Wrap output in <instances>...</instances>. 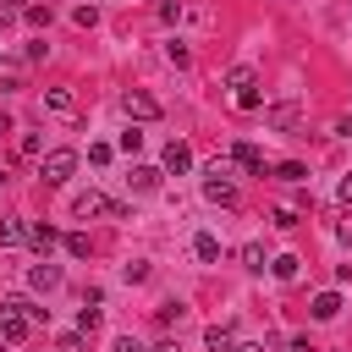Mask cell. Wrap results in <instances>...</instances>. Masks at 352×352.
Masks as SVG:
<instances>
[{
  "mask_svg": "<svg viewBox=\"0 0 352 352\" xmlns=\"http://www.w3.org/2000/svg\"><path fill=\"white\" fill-rule=\"evenodd\" d=\"M204 198L209 204H236V182H231V160H214L209 170H204Z\"/></svg>",
  "mask_w": 352,
  "mask_h": 352,
  "instance_id": "1",
  "label": "cell"
},
{
  "mask_svg": "<svg viewBox=\"0 0 352 352\" xmlns=\"http://www.w3.org/2000/svg\"><path fill=\"white\" fill-rule=\"evenodd\" d=\"M38 176H44L50 187H66V182L77 176V154H72V148H50V154L38 160Z\"/></svg>",
  "mask_w": 352,
  "mask_h": 352,
  "instance_id": "2",
  "label": "cell"
},
{
  "mask_svg": "<svg viewBox=\"0 0 352 352\" xmlns=\"http://www.w3.org/2000/svg\"><path fill=\"white\" fill-rule=\"evenodd\" d=\"M72 214H82V220H88V214L126 220V204H116V198H104V192H94V187H88V192H77V198H72Z\"/></svg>",
  "mask_w": 352,
  "mask_h": 352,
  "instance_id": "3",
  "label": "cell"
},
{
  "mask_svg": "<svg viewBox=\"0 0 352 352\" xmlns=\"http://www.w3.org/2000/svg\"><path fill=\"white\" fill-rule=\"evenodd\" d=\"M121 110H126L132 121H160V99L143 94V88H126V94H121Z\"/></svg>",
  "mask_w": 352,
  "mask_h": 352,
  "instance_id": "4",
  "label": "cell"
},
{
  "mask_svg": "<svg viewBox=\"0 0 352 352\" xmlns=\"http://www.w3.org/2000/svg\"><path fill=\"white\" fill-rule=\"evenodd\" d=\"M297 116H302V104H297V99H275V104H264V121H270L275 132L297 126Z\"/></svg>",
  "mask_w": 352,
  "mask_h": 352,
  "instance_id": "5",
  "label": "cell"
},
{
  "mask_svg": "<svg viewBox=\"0 0 352 352\" xmlns=\"http://www.w3.org/2000/svg\"><path fill=\"white\" fill-rule=\"evenodd\" d=\"M28 336H33L28 314H11V308H6V319H0V346H22Z\"/></svg>",
  "mask_w": 352,
  "mask_h": 352,
  "instance_id": "6",
  "label": "cell"
},
{
  "mask_svg": "<svg viewBox=\"0 0 352 352\" xmlns=\"http://www.w3.org/2000/svg\"><path fill=\"white\" fill-rule=\"evenodd\" d=\"M160 170H170V176L192 170V148H187L182 138H170V143H165V160H160Z\"/></svg>",
  "mask_w": 352,
  "mask_h": 352,
  "instance_id": "7",
  "label": "cell"
},
{
  "mask_svg": "<svg viewBox=\"0 0 352 352\" xmlns=\"http://www.w3.org/2000/svg\"><path fill=\"white\" fill-rule=\"evenodd\" d=\"M231 165H242L248 176H264V148H253V143H231V154H226Z\"/></svg>",
  "mask_w": 352,
  "mask_h": 352,
  "instance_id": "8",
  "label": "cell"
},
{
  "mask_svg": "<svg viewBox=\"0 0 352 352\" xmlns=\"http://www.w3.org/2000/svg\"><path fill=\"white\" fill-rule=\"evenodd\" d=\"M28 242L38 248V258H50V248H60V231H55L50 220H33V226H28Z\"/></svg>",
  "mask_w": 352,
  "mask_h": 352,
  "instance_id": "9",
  "label": "cell"
},
{
  "mask_svg": "<svg viewBox=\"0 0 352 352\" xmlns=\"http://www.w3.org/2000/svg\"><path fill=\"white\" fill-rule=\"evenodd\" d=\"M28 286H33V292H55V286H60V264H50V258H38V264L28 270Z\"/></svg>",
  "mask_w": 352,
  "mask_h": 352,
  "instance_id": "10",
  "label": "cell"
},
{
  "mask_svg": "<svg viewBox=\"0 0 352 352\" xmlns=\"http://www.w3.org/2000/svg\"><path fill=\"white\" fill-rule=\"evenodd\" d=\"M44 110L50 116H77V94L72 88H44Z\"/></svg>",
  "mask_w": 352,
  "mask_h": 352,
  "instance_id": "11",
  "label": "cell"
},
{
  "mask_svg": "<svg viewBox=\"0 0 352 352\" xmlns=\"http://www.w3.org/2000/svg\"><path fill=\"white\" fill-rule=\"evenodd\" d=\"M160 176H165L160 165H132L126 182H132V192H160Z\"/></svg>",
  "mask_w": 352,
  "mask_h": 352,
  "instance_id": "12",
  "label": "cell"
},
{
  "mask_svg": "<svg viewBox=\"0 0 352 352\" xmlns=\"http://www.w3.org/2000/svg\"><path fill=\"white\" fill-rule=\"evenodd\" d=\"M22 242H28V220H22V214L0 220V248H22Z\"/></svg>",
  "mask_w": 352,
  "mask_h": 352,
  "instance_id": "13",
  "label": "cell"
},
{
  "mask_svg": "<svg viewBox=\"0 0 352 352\" xmlns=\"http://www.w3.org/2000/svg\"><path fill=\"white\" fill-rule=\"evenodd\" d=\"M270 275H275V280H297V275H302V258H297V253H280V258H270Z\"/></svg>",
  "mask_w": 352,
  "mask_h": 352,
  "instance_id": "14",
  "label": "cell"
},
{
  "mask_svg": "<svg viewBox=\"0 0 352 352\" xmlns=\"http://www.w3.org/2000/svg\"><path fill=\"white\" fill-rule=\"evenodd\" d=\"M192 253H198L204 264H214V258H220V236H214V231H198V236H192Z\"/></svg>",
  "mask_w": 352,
  "mask_h": 352,
  "instance_id": "15",
  "label": "cell"
},
{
  "mask_svg": "<svg viewBox=\"0 0 352 352\" xmlns=\"http://www.w3.org/2000/svg\"><path fill=\"white\" fill-rule=\"evenodd\" d=\"M204 341H209V352H231V346H236L231 324H209V330H204Z\"/></svg>",
  "mask_w": 352,
  "mask_h": 352,
  "instance_id": "16",
  "label": "cell"
},
{
  "mask_svg": "<svg viewBox=\"0 0 352 352\" xmlns=\"http://www.w3.org/2000/svg\"><path fill=\"white\" fill-rule=\"evenodd\" d=\"M60 248H66L72 258H88V253H94V242H88V231H66V236H60Z\"/></svg>",
  "mask_w": 352,
  "mask_h": 352,
  "instance_id": "17",
  "label": "cell"
},
{
  "mask_svg": "<svg viewBox=\"0 0 352 352\" xmlns=\"http://www.w3.org/2000/svg\"><path fill=\"white\" fill-rule=\"evenodd\" d=\"M308 314H314V319H336V314H341V297H336V292H319Z\"/></svg>",
  "mask_w": 352,
  "mask_h": 352,
  "instance_id": "18",
  "label": "cell"
},
{
  "mask_svg": "<svg viewBox=\"0 0 352 352\" xmlns=\"http://www.w3.org/2000/svg\"><path fill=\"white\" fill-rule=\"evenodd\" d=\"M264 264H270V258H264V242H248V248H242V270H253V275H258Z\"/></svg>",
  "mask_w": 352,
  "mask_h": 352,
  "instance_id": "19",
  "label": "cell"
},
{
  "mask_svg": "<svg viewBox=\"0 0 352 352\" xmlns=\"http://www.w3.org/2000/svg\"><path fill=\"white\" fill-rule=\"evenodd\" d=\"M165 60H170V66H192V50H187L182 38H170V44H165Z\"/></svg>",
  "mask_w": 352,
  "mask_h": 352,
  "instance_id": "20",
  "label": "cell"
},
{
  "mask_svg": "<svg viewBox=\"0 0 352 352\" xmlns=\"http://www.w3.org/2000/svg\"><path fill=\"white\" fill-rule=\"evenodd\" d=\"M116 148H121V154H132V160H138V148H143V132H138V126H126V132H121V138H116Z\"/></svg>",
  "mask_w": 352,
  "mask_h": 352,
  "instance_id": "21",
  "label": "cell"
},
{
  "mask_svg": "<svg viewBox=\"0 0 352 352\" xmlns=\"http://www.w3.org/2000/svg\"><path fill=\"white\" fill-rule=\"evenodd\" d=\"M77 330H82V336H94V330H99V302H94V297H88V308L77 314Z\"/></svg>",
  "mask_w": 352,
  "mask_h": 352,
  "instance_id": "22",
  "label": "cell"
},
{
  "mask_svg": "<svg viewBox=\"0 0 352 352\" xmlns=\"http://www.w3.org/2000/svg\"><path fill=\"white\" fill-rule=\"evenodd\" d=\"M226 88H253V66H231L226 72Z\"/></svg>",
  "mask_w": 352,
  "mask_h": 352,
  "instance_id": "23",
  "label": "cell"
},
{
  "mask_svg": "<svg viewBox=\"0 0 352 352\" xmlns=\"http://www.w3.org/2000/svg\"><path fill=\"white\" fill-rule=\"evenodd\" d=\"M236 110H264V94L258 88H236Z\"/></svg>",
  "mask_w": 352,
  "mask_h": 352,
  "instance_id": "24",
  "label": "cell"
},
{
  "mask_svg": "<svg viewBox=\"0 0 352 352\" xmlns=\"http://www.w3.org/2000/svg\"><path fill=\"white\" fill-rule=\"evenodd\" d=\"M110 160H116L110 143H88V165H110Z\"/></svg>",
  "mask_w": 352,
  "mask_h": 352,
  "instance_id": "25",
  "label": "cell"
},
{
  "mask_svg": "<svg viewBox=\"0 0 352 352\" xmlns=\"http://www.w3.org/2000/svg\"><path fill=\"white\" fill-rule=\"evenodd\" d=\"M275 176H280V182H302V176H308V170H302V165H297V160H280V165H275Z\"/></svg>",
  "mask_w": 352,
  "mask_h": 352,
  "instance_id": "26",
  "label": "cell"
},
{
  "mask_svg": "<svg viewBox=\"0 0 352 352\" xmlns=\"http://www.w3.org/2000/svg\"><path fill=\"white\" fill-rule=\"evenodd\" d=\"M187 314V302H160V324H176Z\"/></svg>",
  "mask_w": 352,
  "mask_h": 352,
  "instance_id": "27",
  "label": "cell"
},
{
  "mask_svg": "<svg viewBox=\"0 0 352 352\" xmlns=\"http://www.w3.org/2000/svg\"><path fill=\"white\" fill-rule=\"evenodd\" d=\"M55 352H82V330H66V336L55 341Z\"/></svg>",
  "mask_w": 352,
  "mask_h": 352,
  "instance_id": "28",
  "label": "cell"
},
{
  "mask_svg": "<svg viewBox=\"0 0 352 352\" xmlns=\"http://www.w3.org/2000/svg\"><path fill=\"white\" fill-rule=\"evenodd\" d=\"M110 352H148V346H143L138 336H116V341H110Z\"/></svg>",
  "mask_w": 352,
  "mask_h": 352,
  "instance_id": "29",
  "label": "cell"
},
{
  "mask_svg": "<svg viewBox=\"0 0 352 352\" xmlns=\"http://www.w3.org/2000/svg\"><path fill=\"white\" fill-rule=\"evenodd\" d=\"M22 16H28V22H33V28H50V6H28V11H22Z\"/></svg>",
  "mask_w": 352,
  "mask_h": 352,
  "instance_id": "30",
  "label": "cell"
},
{
  "mask_svg": "<svg viewBox=\"0 0 352 352\" xmlns=\"http://www.w3.org/2000/svg\"><path fill=\"white\" fill-rule=\"evenodd\" d=\"M72 22H77V28H94V22H99V11H94V6H77V11H72Z\"/></svg>",
  "mask_w": 352,
  "mask_h": 352,
  "instance_id": "31",
  "label": "cell"
},
{
  "mask_svg": "<svg viewBox=\"0 0 352 352\" xmlns=\"http://www.w3.org/2000/svg\"><path fill=\"white\" fill-rule=\"evenodd\" d=\"M330 138H352V116H341V121L330 126Z\"/></svg>",
  "mask_w": 352,
  "mask_h": 352,
  "instance_id": "32",
  "label": "cell"
},
{
  "mask_svg": "<svg viewBox=\"0 0 352 352\" xmlns=\"http://www.w3.org/2000/svg\"><path fill=\"white\" fill-rule=\"evenodd\" d=\"M336 236H341V242H352V209L341 214V226H336Z\"/></svg>",
  "mask_w": 352,
  "mask_h": 352,
  "instance_id": "33",
  "label": "cell"
},
{
  "mask_svg": "<svg viewBox=\"0 0 352 352\" xmlns=\"http://www.w3.org/2000/svg\"><path fill=\"white\" fill-rule=\"evenodd\" d=\"M336 192H341V204H352V176H341V187H336Z\"/></svg>",
  "mask_w": 352,
  "mask_h": 352,
  "instance_id": "34",
  "label": "cell"
},
{
  "mask_svg": "<svg viewBox=\"0 0 352 352\" xmlns=\"http://www.w3.org/2000/svg\"><path fill=\"white\" fill-rule=\"evenodd\" d=\"M231 352H264V346H258V341H236Z\"/></svg>",
  "mask_w": 352,
  "mask_h": 352,
  "instance_id": "35",
  "label": "cell"
},
{
  "mask_svg": "<svg viewBox=\"0 0 352 352\" xmlns=\"http://www.w3.org/2000/svg\"><path fill=\"white\" fill-rule=\"evenodd\" d=\"M6 11H28V0H6Z\"/></svg>",
  "mask_w": 352,
  "mask_h": 352,
  "instance_id": "36",
  "label": "cell"
},
{
  "mask_svg": "<svg viewBox=\"0 0 352 352\" xmlns=\"http://www.w3.org/2000/svg\"><path fill=\"white\" fill-rule=\"evenodd\" d=\"M6 182H11V170H6V165H0V187H6Z\"/></svg>",
  "mask_w": 352,
  "mask_h": 352,
  "instance_id": "37",
  "label": "cell"
},
{
  "mask_svg": "<svg viewBox=\"0 0 352 352\" xmlns=\"http://www.w3.org/2000/svg\"><path fill=\"white\" fill-rule=\"evenodd\" d=\"M0 132H11V121H6V116H0Z\"/></svg>",
  "mask_w": 352,
  "mask_h": 352,
  "instance_id": "38",
  "label": "cell"
},
{
  "mask_svg": "<svg viewBox=\"0 0 352 352\" xmlns=\"http://www.w3.org/2000/svg\"><path fill=\"white\" fill-rule=\"evenodd\" d=\"M0 319H6V302H0Z\"/></svg>",
  "mask_w": 352,
  "mask_h": 352,
  "instance_id": "39",
  "label": "cell"
}]
</instances>
